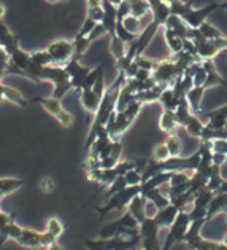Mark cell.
Wrapping results in <instances>:
<instances>
[{
	"mask_svg": "<svg viewBox=\"0 0 227 250\" xmlns=\"http://www.w3.org/2000/svg\"><path fill=\"white\" fill-rule=\"evenodd\" d=\"M102 8H103L102 24L105 26L110 37H113V35H116V24H118V7H114L108 0H103Z\"/></svg>",
	"mask_w": 227,
	"mask_h": 250,
	"instance_id": "11",
	"label": "cell"
},
{
	"mask_svg": "<svg viewBox=\"0 0 227 250\" xmlns=\"http://www.w3.org/2000/svg\"><path fill=\"white\" fill-rule=\"evenodd\" d=\"M157 207L151 203V201L146 199V209H145V213H146V218H154L156 213H157Z\"/></svg>",
	"mask_w": 227,
	"mask_h": 250,
	"instance_id": "48",
	"label": "cell"
},
{
	"mask_svg": "<svg viewBox=\"0 0 227 250\" xmlns=\"http://www.w3.org/2000/svg\"><path fill=\"white\" fill-rule=\"evenodd\" d=\"M159 225L154 222V218H146L140 223V237L142 239H150V237H159Z\"/></svg>",
	"mask_w": 227,
	"mask_h": 250,
	"instance_id": "27",
	"label": "cell"
},
{
	"mask_svg": "<svg viewBox=\"0 0 227 250\" xmlns=\"http://www.w3.org/2000/svg\"><path fill=\"white\" fill-rule=\"evenodd\" d=\"M84 246L88 250H110L108 249V239H86Z\"/></svg>",
	"mask_w": 227,
	"mask_h": 250,
	"instance_id": "39",
	"label": "cell"
},
{
	"mask_svg": "<svg viewBox=\"0 0 227 250\" xmlns=\"http://www.w3.org/2000/svg\"><path fill=\"white\" fill-rule=\"evenodd\" d=\"M79 97V102H81L83 108L88 113H93L95 115L97 110H99L100 107V102H102V97H99L93 89H86V91H81V93L78 94Z\"/></svg>",
	"mask_w": 227,
	"mask_h": 250,
	"instance_id": "14",
	"label": "cell"
},
{
	"mask_svg": "<svg viewBox=\"0 0 227 250\" xmlns=\"http://www.w3.org/2000/svg\"><path fill=\"white\" fill-rule=\"evenodd\" d=\"M135 64L138 65V69H143V70H148V72H152L156 69V65H157V61L154 59H151V58H146V56H138V58H135Z\"/></svg>",
	"mask_w": 227,
	"mask_h": 250,
	"instance_id": "38",
	"label": "cell"
},
{
	"mask_svg": "<svg viewBox=\"0 0 227 250\" xmlns=\"http://www.w3.org/2000/svg\"><path fill=\"white\" fill-rule=\"evenodd\" d=\"M0 48H3L10 56L18 50V48H21L19 37H16L3 21H0Z\"/></svg>",
	"mask_w": 227,
	"mask_h": 250,
	"instance_id": "12",
	"label": "cell"
},
{
	"mask_svg": "<svg viewBox=\"0 0 227 250\" xmlns=\"http://www.w3.org/2000/svg\"><path fill=\"white\" fill-rule=\"evenodd\" d=\"M45 231H46V233L53 234L56 239H59V237L62 236V233H64V223L60 222L57 217H50V218H48V222H46Z\"/></svg>",
	"mask_w": 227,
	"mask_h": 250,
	"instance_id": "35",
	"label": "cell"
},
{
	"mask_svg": "<svg viewBox=\"0 0 227 250\" xmlns=\"http://www.w3.org/2000/svg\"><path fill=\"white\" fill-rule=\"evenodd\" d=\"M165 147H167L170 158H175V156H181V151H183V140L180 139L178 134H171V136H167V140H165Z\"/></svg>",
	"mask_w": 227,
	"mask_h": 250,
	"instance_id": "32",
	"label": "cell"
},
{
	"mask_svg": "<svg viewBox=\"0 0 227 250\" xmlns=\"http://www.w3.org/2000/svg\"><path fill=\"white\" fill-rule=\"evenodd\" d=\"M34 102L37 104H40V105L45 108V110L53 115L54 118L57 117V115L64 110V107H62V101H59V99H54V97H35Z\"/></svg>",
	"mask_w": 227,
	"mask_h": 250,
	"instance_id": "20",
	"label": "cell"
},
{
	"mask_svg": "<svg viewBox=\"0 0 227 250\" xmlns=\"http://www.w3.org/2000/svg\"><path fill=\"white\" fill-rule=\"evenodd\" d=\"M127 43H124L118 35H113L112 40H110V46H108V50L110 53H112V56L116 59V61H119L126 56V53H127Z\"/></svg>",
	"mask_w": 227,
	"mask_h": 250,
	"instance_id": "29",
	"label": "cell"
},
{
	"mask_svg": "<svg viewBox=\"0 0 227 250\" xmlns=\"http://www.w3.org/2000/svg\"><path fill=\"white\" fill-rule=\"evenodd\" d=\"M118 21H121V24L124 26L127 32H131L132 35H135V37H138V35L142 34V30L145 29L142 24V20H140V18H135L132 15H129L124 18V20H118Z\"/></svg>",
	"mask_w": 227,
	"mask_h": 250,
	"instance_id": "28",
	"label": "cell"
},
{
	"mask_svg": "<svg viewBox=\"0 0 227 250\" xmlns=\"http://www.w3.org/2000/svg\"><path fill=\"white\" fill-rule=\"evenodd\" d=\"M142 193V185L137 187H126L124 190H121L118 193H114L113 196H110L108 201L103 206H97L95 210L99 212L100 220H103L110 212L113 210H124L127 209V206L131 204V201L137 196V194Z\"/></svg>",
	"mask_w": 227,
	"mask_h": 250,
	"instance_id": "2",
	"label": "cell"
},
{
	"mask_svg": "<svg viewBox=\"0 0 227 250\" xmlns=\"http://www.w3.org/2000/svg\"><path fill=\"white\" fill-rule=\"evenodd\" d=\"M86 18H91V20L95 21V22H102V20H103L102 5H100V7H89L88 8V16H86Z\"/></svg>",
	"mask_w": 227,
	"mask_h": 250,
	"instance_id": "46",
	"label": "cell"
},
{
	"mask_svg": "<svg viewBox=\"0 0 227 250\" xmlns=\"http://www.w3.org/2000/svg\"><path fill=\"white\" fill-rule=\"evenodd\" d=\"M22 185H24V179L5 177V179H0V193H2L3 196H8V194L19 190Z\"/></svg>",
	"mask_w": 227,
	"mask_h": 250,
	"instance_id": "26",
	"label": "cell"
},
{
	"mask_svg": "<svg viewBox=\"0 0 227 250\" xmlns=\"http://www.w3.org/2000/svg\"><path fill=\"white\" fill-rule=\"evenodd\" d=\"M129 5H131V15L135 18H140L142 20L143 16L151 13V7L148 0H127Z\"/></svg>",
	"mask_w": 227,
	"mask_h": 250,
	"instance_id": "30",
	"label": "cell"
},
{
	"mask_svg": "<svg viewBox=\"0 0 227 250\" xmlns=\"http://www.w3.org/2000/svg\"><path fill=\"white\" fill-rule=\"evenodd\" d=\"M221 8H224V10H227V2H226V0H224V2H223V3H221Z\"/></svg>",
	"mask_w": 227,
	"mask_h": 250,
	"instance_id": "54",
	"label": "cell"
},
{
	"mask_svg": "<svg viewBox=\"0 0 227 250\" xmlns=\"http://www.w3.org/2000/svg\"><path fill=\"white\" fill-rule=\"evenodd\" d=\"M164 30V40H165V45L169 46L170 54H178L183 51V46H185V40H183L180 35H176L173 30L162 26Z\"/></svg>",
	"mask_w": 227,
	"mask_h": 250,
	"instance_id": "19",
	"label": "cell"
},
{
	"mask_svg": "<svg viewBox=\"0 0 227 250\" xmlns=\"http://www.w3.org/2000/svg\"><path fill=\"white\" fill-rule=\"evenodd\" d=\"M45 250H64V247L60 246L59 242H56V244H53V246H50V247L45 249Z\"/></svg>",
	"mask_w": 227,
	"mask_h": 250,
	"instance_id": "49",
	"label": "cell"
},
{
	"mask_svg": "<svg viewBox=\"0 0 227 250\" xmlns=\"http://www.w3.org/2000/svg\"><path fill=\"white\" fill-rule=\"evenodd\" d=\"M164 26H165V27H169V29H171L176 35H180V37H181L183 40L189 39V32H191V27H189L188 24H186L185 21H183V18L175 16V15H170V16H169V20L165 21Z\"/></svg>",
	"mask_w": 227,
	"mask_h": 250,
	"instance_id": "18",
	"label": "cell"
},
{
	"mask_svg": "<svg viewBox=\"0 0 227 250\" xmlns=\"http://www.w3.org/2000/svg\"><path fill=\"white\" fill-rule=\"evenodd\" d=\"M142 107H143V104H140L138 101H133L132 104H129L122 112H114L107 123L108 136L113 140H119V137L133 125V121L137 120L140 112H142Z\"/></svg>",
	"mask_w": 227,
	"mask_h": 250,
	"instance_id": "1",
	"label": "cell"
},
{
	"mask_svg": "<svg viewBox=\"0 0 227 250\" xmlns=\"http://www.w3.org/2000/svg\"><path fill=\"white\" fill-rule=\"evenodd\" d=\"M38 187H40V190H41L43 193L50 194V193L54 191V188H56V182H54V180L51 179V177H43V179L40 180Z\"/></svg>",
	"mask_w": 227,
	"mask_h": 250,
	"instance_id": "45",
	"label": "cell"
},
{
	"mask_svg": "<svg viewBox=\"0 0 227 250\" xmlns=\"http://www.w3.org/2000/svg\"><path fill=\"white\" fill-rule=\"evenodd\" d=\"M227 210V194L224 193H214L210 206H208L207 220L210 222L213 217H218L219 213H224Z\"/></svg>",
	"mask_w": 227,
	"mask_h": 250,
	"instance_id": "16",
	"label": "cell"
},
{
	"mask_svg": "<svg viewBox=\"0 0 227 250\" xmlns=\"http://www.w3.org/2000/svg\"><path fill=\"white\" fill-rule=\"evenodd\" d=\"M30 64L35 67H46L53 64V59L45 48V50H37L30 53Z\"/></svg>",
	"mask_w": 227,
	"mask_h": 250,
	"instance_id": "33",
	"label": "cell"
},
{
	"mask_svg": "<svg viewBox=\"0 0 227 250\" xmlns=\"http://www.w3.org/2000/svg\"><path fill=\"white\" fill-rule=\"evenodd\" d=\"M2 93H3V99L8 101L11 104H15V105H19L22 108L27 107V99L24 97L19 91L16 88H11V86H7V84H2Z\"/></svg>",
	"mask_w": 227,
	"mask_h": 250,
	"instance_id": "24",
	"label": "cell"
},
{
	"mask_svg": "<svg viewBox=\"0 0 227 250\" xmlns=\"http://www.w3.org/2000/svg\"><path fill=\"white\" fill-rule=\"evenodd\" d=\"M16 242L22 247L40 250V249H48L50 246H53V244H56L57 239L53 234L46 233V231L40 233V231H35L30 228H22V233L16 239Z\"/></svg>",
	"mask_w": 227,
	"mask_h": 250,
	"instance_id": "4",
	"label": "cell"
},
{
	"mask_svg": "<svg viewBox=\"0 0 227 250\" xmlns=\"http://www.w3.org/2000/svg\"><path fill=\"white\" fill-rule=\"evenodd\" d=\"M164 89H165V86H162V84H156L154 88L138 93L137 96H135V99H137L140 104H143V105H145V104L159 102V99H161V94L164 93Z\"/></svg>",
	"mask_w": 227,
	"mask_h": 250,
	"instance_id": "23",
	"label": "cell"
},
{
	"mask_svg": "<svg viewBox=\"0 0 227 250\" xmlns=\"http://www.w3.org/2000/svg\"><path fill=\"white\" fill-rule=\"evenodd\" d=\"M46 51L50 53L54 65L64 67L75 58V45H73V40H67V39L53 40L51 43L46 46Z\"/></svg>",
	"mask_w": 227,
	"mask_h": 250,
	"instance_id": "5",
	"label": "cell"
},
{
	"mask_svg": "<svg viewBox=\"0 0 227 250\" xmlns=\"http://www.w3.org/2000/svg\"><path fill=\"white\" fill-rule=\"evenodd\" d=\"M22 233V227H19L15 222V215L13 213L3 212L0 209V249L7 241L13 239L16 241L18 237Z\"/></svg>",
	"mask_w": 227,
	"mask_h": 250,
	"instance_id": "8",
	"label": "cell"
},
{
	"mask_svg": "<svg viewBox=\"0 0 227 250\" xmlns=\"http://www.w3.org/2000/svg\"><path fill=\"white\" fill-rule=\"evenodd\" d=\"M103 69H105V64H103V62H102V64H99L97 67H94V69L89 72V75L84 78V82L81 83V86H79V88L75 91V93H76V94H79V93H81V91L93 89V86H94L95 82H97V77H99V74H100V72H102Z\"/></svg>",
	"mask_w": 227,
	"mask_h": 250,
	"instance_id": "31",
	"label": "cell"
},
{
	"mask_svg": "<svg viewBox=\"0 0 227 250\" xmlns=\"http://www.w3.org/2000/svg\"><path fill=\"white\" fill-rule=\"evenodd\" d=\"M191 222H192L191 217H189V213L186 210H181L178 213L176 220L169 228V233L165 236V241L162 244V250H170L175 244L185 241V236L188 233L189 227H191Z\"/></svg>",
	"mask_w": 227,
	"mask_h": 250,
	"instance_id": "3",
	"label": "cell"
},
{
	"mask_svg": "<svg viewBox=\"0 0 227 250\" xmlns=\"http://www.w3.org/2000/svg\"><path fill=\"white\" fill-rule=\"evenodd\" d=\"M48 3H59V2H69V0H46Z\"/></svg>",
	"mask_w": 227,
	"mask_h": 250,
	"instance_id": "52",
	"label": "cell"
},
{
	"mask_svg": "<svg viewBox=\"0 0 227 250\" xmlns=\"http://www.w3.org/2000/svg\"><path fill=\"white\" fill-rule=\"evenodd\" d=\"M145 209H146V198L143 196L142 193L137 194L132 201L131 204L127 206V212H131L133 218L137 220L138 223H142L146 220V213H145Z\"/></svg>",
	"mask_w": 227,
	"mask_h": 250,
	"instance_id": "17",
	"label": "cell"
},
{
	"mask_svg": "<svg viewBox=\"0 0 227 250\" xmlns=\"http://www.w3.org/2000/svg\"><path fill=\"white\" fill-rule=\"evenodd\" d=\"M199 32H200V35L204 39H207V40H216V39H221V37H224V34L221 32L219 29H216L213 26V24H210V22H204L202 26L199 27Z\"/></svg>",
	"mask_w": 227,
	"mask_h": 250,
	"instance_id": "34",
	"label": "cell"
},
{
	"mask_svg": "<svg viewBox=\"0 0 227 250\" xmlns=\"http://www.w3.org/2000/svg\"><path fill=\"white\" fill-rule=\"evenodd\" d=\"M208 144H210L213 153H221L227 156V139H214Z\"/></svg>",
	"mask_w": 227,
	"mask_h": 250,
	"instance_id": "42",
	"label": "cell"
},
{
	"mask_svg": "<svg viewBox=\"0 0 227 250\" xmlns=\"http://www.w3.org/2000/svg\"><path fill=\"white\" fill-rule=\"evenodd\" d=\"M180 97L175 94V91L171 89V86L165 88L164 93L161 94V99H159V104L162 105V110H176L178 104H180Z\"/></svg>",
	"mask_w": 227,
	"mask_h": 250,
	"instance_id": "25",
	"label": "cell"
},
{
	"mask_svg": "<svg viewBox=\"0 0 227 250\" xmlns=\"http://www.w3.org/2000/svg\"><path fill=\"white\" fill-rule=\"evenodd\" d=\"M5 13H7V7H5L3 3H0V21L3 20V16H5Z\"/></svg>",
	"mask_w": 227,
	"mask_h": 250,
	"instance_id": "50",
	"label": "cell"
},
{
	"mask_svg": "<svg viewBox=\"0 0 227 250\" xmlns=\"http://www.w3.org/2000/svg\"><path fill=\"white\" fill-rule=\"evenodd\" d=\"M218 8H221V3L210 2V3L205 5V7H202V8L191 7L181 18H183V21H185L191 29H199L202 24L207 22L208 16H210L213 11H216Z\"/></svg>",
	"mask_w": 227,
	"mask_h": 250,
	"instance_id": "7",
	"label": "cell"
},
{
	"mask_svg": "<svg viewBox=\"0 0 227 250\" xmlns=\"http://www.w3.org/2000/svg\"><path fill=\"white\" fill-rule=\"evenodd\" d=\"M99 22H95V21H93L91 18H86L84 20V22H83V26H81V29L78 30V37H88V35L93 32V29L97 26Z\"/></svg>",
	"mask_w": 227,
	"mask_h": 250,
	"instance_id": "43",
	"label": "cell"
},
{
	"mask_svg": "<svg viewBox=\"0 0 227 250\" xmlns=\"http://www.w3.org/2000/svg\"><path fill=\"white\" fill-rule=\"evenodd\" d=\"M105 35H108L107 29H105V26H103L102 22H99V24H97V26L93 29V32H91V34L88 35V39H89L91 42H95V40H99V39H102V37H105Z\"/></svg>",
	"mask_w": 227,
	"mask_h": 250,
	"instance_id": "44",
	"label": "cell"
},
{
	"mask_svg": "<svg viewBox=\"0 0 227 250\" xmlns=\"http://www.w3.org/2000/svg\"><path fill=\"white\" fill-rule=\"evenodd\" d=\"M164 2H167V3L170 5V3H173V2H176V0H164Z\"/></svg>",
	"mask_w": 227,
	"mask_h": 250,
	"instance_id": "56",
	"label": "cell"
},
{
	"mask_svg": "<svg viewBox=\"0 0 227 250\" xmlns=\"http://www.w3.org/2000/svg\"><path fill=\"white\" fill-rule=\"evenodd\" d=\"M199 117L205 123V126L211 127V129H218V131L224 129L227 125V104L223 107L216 108V110L200 113Z\"/></svg>",
	"mask_w": 227,
	"mask_h": 250,
	"instance_id": "10",
	"label": "cell"
},
{
	"mask_svg": "<svg viewBox=\"0 0 227 250\" xmlns=\"http://www.w3.org/2000/svg\"><path fill=\"white\" fill-rule=\"evenodd\" d=\"M226 53H227V51H226Z\"/></svg>",
	"mask_w": 227,
	"mask_h": 250,
	"instance_id": "59",
	"label": "cell"
},
{
	"mask_svg": "<svg viewBox=\"0 0 227 250\" xmlns=\"http://www.w3.org/2000/svg\"><path fill=\"white\" fill-rule=\"evenodd\" d=\"M3 198H5V196H3V194H2V193H0V201H2Z\"/></svg>",
	"mask_w": 227,
	"mask_h": 250,
	"instance_id": "57",
	"label": "cell"
},
{
	"mask_svg": "<svg viewBox=\"0 0 227 250\" xmlns=\"http://www.w3.org/2000/svg\"><path fill=\"white\" fill-rule=\"evenodd\" d=\"M178 127H180V125H178L175 112L173 110H162L161 118H159V129L167 134V136H171V134H176Z\"/></svg>",
	"mask_w": 227,
	"mask_h": 250,
	"instance_id": "15",
	"label": "cell"
},
{
	"mask_svg": "<svg viewBox=\"0 0 227 250\" xmlns=\"http://www.w3.org/2000/svg\"><path fill=\"white\" fill-rule=\"evenodd\" d=\"M127 187V182H126V179H124V175H121V177H118L112 185H110L108 188H107V196L110 198V196H113L114 193H118V191H121V190H124V188Z\"/></svg>",
	"mask_w": 227,
	"mask_h": 250,
	"instance_id": "41",
	"label": "cell"
},
{
	"mask_svg": "<svg viewBox=\"0 0 227 250\" xmlns=\"http://www.w3.org/2000/svg\"><path fill=\"white\" fill-rule=\"evenodd\" d=\"M65 70L67 74H69L70 77V82H72V86L73 89H78L79 86H81V83L84 82V78L89 75V72L93 70L91 67H86V65H81V62H79L78 58H73L69 64H65Z\"/></svg>",
	"mask_w": 227,
	"mask_h": 250,
	"instance_id": "9",
	"label": "cell"
},
{
	"mask_svg": "<svg viewBox=\"0 0 227 250\" xmlns=\"http://www.w3.org/2000/svg\"><path fill=\"white\" fill-rule=\"evenodd\" d=\"M178 213H180V210L176 209V207L173 204H169L167 207H164V209H159L156 217H154V222L159 225V228H170L171 225H173V222L176 220Z\"/></svg>",
	"mask_w": 227,
	"mask_h": 250,
	"instance_id": "13",
	"label": "cell"
},
{
	"mask_svg": "<svg viewBox=\"0 0 227 250\" xmlns=\"http://www.w3.org/2000/svg\"><path fill=\"white\" fill-rule=\"evenodd\" d=\"M133 250H138V249H133ZM140 250H142V249H140Z\"/></svg>",
	"mask_w": 227,
	"mask_h": 250,
	"instance_id": "58",
	"label": "cell"
},
{
	"mask_svg": "<svg viewBox=\"0 0 227 250\" xmlns=\"http://www.w3.org/2000/svg\"><path fill=\"white\" fill-rule=\"evenodd\" d=\"M223 242L227 246V231H226V234H224V237H223Z\"/></svg>",
	"mask_w": 227,
	"mask_h": 250,
	"instance_id": "55",
	"label": "cell"
},
{
	"mask_svg": "<svg viewBox=\"0 0 227 250\" xmlns=\"http://www.w3.org/2000/svg\"><path fill=\"white\" fill-rule=\"evenodd\" d=\"M124 179L127 182V187H137L143 184V172L138 169H131L124 174Z\"/></svg>",
	"mask_w": 227,
	"mask_h": 250,
	"instance_id": "37",
	"label": "cell"
},
{
	"mask_svg": "<svg viewBox=\"0 0 227 250\" xmlns=\"http://www.w3.org/2000/svg\"><path fill=\"white\" fill-rule=\"evenodd\" d=\"M181 75H183V72L178 69V65L171 56L167 59L157 61L156 69L152 70V78L157 82V84H162V86H165V88L171 86L176 78L181 77Z\"/></svg>",
	"mask_w": 227,
	"mask_h": 250,
	"instance_id": "6",
	"label": "cell"
},
{
	"mask_svg": "<svg viewBox=\"0 0 227 250\" xmlns=\"http://www.w3.org/2000/svg\"><path fill=\"white\" fill-rule=\"evenodd\" d=\"M56 120H57L59 123L62 125L64 127H70V126L73 125V115H72L70 112H67L65 108H64V110L57 115Z\"/></svg>",
	"mask_w": 227,
	"mask_h": 250,
	"instance_id": "47",
	"label": "cell"
},
{
	"mask_svg": "<svg viewBox=\"0 0 227 250\" xmlns=\"http://www.w3.org/2000/svg\"><path fill=\"white\" fill-rule=\"evenodd\" d=\"M204 93H205V88L204 86H194L189 93L186 94V99L189 102V107H191L192 113L195 115H200L202 113V99H204Z\"/></svg>",
	"mask_w": 227,
	"mask_h": 250,
	"instance_id": "22",
	"label": "cell"
},
{
	"mask_svg": "<svg viewBox=\"0 0 227 250\" xmlns=\"http://www.w3.org/2000/svg\"><path fill=\"white\" fill-rule=\"evenodd\" d=\"M143 196L151 201L152 204H154L157 209H164V207H167L170 204V198L167 194H164L161 191V188H152V190H143L142 191Z\"/></svg>",
	"mask_w": 227,
	"mask_h": 250,
	"instance_id": "21",
	"label": "cell"
},
{
	"mask_svg": "<svg viewBox=\"0 0 227 250\" xmlns=\"http://www.w3.org/2000/svg\"><path fill=\"white\" fill-rule=\"evenodd\" d=\"M3 93H2V83H0V104H3Z\"/></svg>",
	"mask_w": 227,
	"mask_h": 250,
	"instance_id": "53",
	"label": "cell"
},
{
	"mask_svg": "<svg viewBox=\"0 0 227 250\" xmlns=\"http://www.w3.org/2000/svg\"><path fill=\"white\" fill-rule=\"evenodd\" d=\"M91 42L88 37H78V35H75V39H73V45H75V58H81L83 54L89 50L91 46Z\"/></svg>",
	"mask_w": 227,
	"mask_h": 250,
	"instance_id": "36",
	"label": "cell"
},
{
	"mask_svg": "<svg viewBox=\"0 0 227 250\" xmlns=\"http://www.w3.org/2000/svg\"><path fill=\"white\" fill-rule=\"evenodd\" d=\"M170 158V153L165 144H157L154 150H152V161H165Z\"/></svg>",
	"mask_w": 227,
	"mask_h": 250,
	"instance_id": "40",
	"label": "cell"
},
{
	"mask_svg": "<svg viewBox=\"0 0 227 250\" xmlns=\"http://www.w3.org/2000/svg\"><path fill=\"white\" fill-rule=\"evenodd\" d=\"M108 2H110V3H113L114 7H119V5H121L122 2H124V0H108Z\"/></svg>",
	"mask_w": 227,
	"mask_h": 250,
	"instance_id": "51",
	"label": "cell"
}]
</instances>
